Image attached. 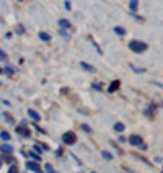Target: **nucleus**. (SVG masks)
Masks as SVG:
<instances>
[{"instance_id":"11","label":"nucleus","mask_w":163,"mask_h":173,"mask_svg":"<svg viewBox=\"0 0 163 173\" xmlns=\"http://www.w3.org/2000/svg\"><path fill=\"white\" fill-rule=\"evenodd\" d=\"M114 131H116V132L124 131V124L122 123H116V124H114Z\"/></svg>"},{"instance_id":"22","label":"nucleus","mask_w":163,"mask_h":173,"mask_svg":"<svg viewBox=\"0 0 163 173\" xmlns=\"http://www.w3.org/2000/svg\"><path fill=\"white\" fill-rule=\"evenodd\" d=\"M82 129H83V131H87V132L92 131V129H90V126H87V124H82Z\"/></svg>"},{"instance_id":"19","label":"nucleus","mask_w":163,"mask_h":173,"mask_svg":"<svg viewBox=\"0 0 163 173\" xmlns=\"http://www.w3.org/2000/svg\"><path fill=\"white\" fill-rule=\"evenodd\" d=\"M5 119L8 121V124H15V123H13V118H12V116H8L7 113H5Z\"/></svg>"},{"instance_id":"29","label":"nucleus","mask_w":163,"mask_h":173,"mask_svg":"<svg viewBox=\"0 0 163 173\" xmlns=\"http://www.w3.org/2000/svg\"><path fill=\"white\" fill-rule=\"evenodd\" d=\"M20 2H21V0H20Z\"/></svg>"},{"instance_id":"23","label":"nucleus","mask_w":163,"mask_h":173,"mask_svg":"<svg viewBox=\"0 0 163 173\" xmlns=\"http://www.w3.org/2000/svg\"><path fill=\"white\" fill-rule=\"evenodd\" d=\"M46 171H47V173H52V171H54V170H52V167L49 165V163L46 165Z\"/></svg>"},{"instance_id":"12","label":"nucleus","mask_w":163,"mask_h":173,"mask_svg":"<svg viewBox=\"0 0 163 173\" xmlns=\"http://www.w3.org/2000/svg\"><path fill=\"white\" fill-rule=\"evenodd\" d=\"M101 155H103L104 160H113V153H109V152H106V150H103Z\"/></svg>"},{"instance_id":"26","label":"nucleus","mask_w":163,"mask_h":173,"mask_svg":"<svg viewBox=\"0 0 163 173\" xmlns=\"http://www.w3.org/2000/svg\"><path fill=\"white\" fill-rule=\"evenodd\" d=\"M36 173H42V171H39V170H38V171H36Z\"/></svg>"},{"instance_id":"27","label":"nucleus","mask_w":163,"mask_h":173,"mask_svg":"<svg viewBox=\"0 0 163 173\" xmlns=\"http://www.w3.org/2000/svg\"><path fill=\"white\" fill-rule=\"evenodd\" d=\"M0 167H2V160H0Z\"/></svg>"},{"instance_id":"18","label":"nucleus","mask_w":163,"mask_h":173,"mask_svg":"<svg viewBox=\"0 0 163 173\" xmlns=\"http://www.w3.org/2000/svg\"><path fill=\"white\" fill-rule=\"evenodd\" d=\"M7 173H18V168H16V165H12V167H10V170H8Z\"/></svg>"},{"instance_id":"30","label":"nucleus","mask_w":163,"mask_h":173,"mask_svg":"<svg viewBox=\"0 0 163 173\" xmlns=\"http://www.w3.org/2000/svg\"><path fill=\"white\" fill-rule=\"evenodd\" d=\"M0 72H2V70H0Z\"/></svg>"},{"instance_id":"16","label":"nucleus","mask_w":163,"mask_h":173,"mask_svg":"<svg viewBox=\"0 0 163 173\" xmlns=\"http://www.w3.org/2000/svg\"><path fill=\"white\" fill-rule=\"evenodd\" d=\"M30 155H31V158H34V160H36V162H39V160H41V157H39V153H36V152H33V150L30 152Z\"/></svg>"},{"instance_id":"8","label":"nucleus","mask_w":163,"mask_h":173,"mask_svg":"<svg viewBox=\"0 0 163 173\" xmlns=\"http://www.w3.org/2000/svg\"><path fill=\"white\" fill-rule=\"evenodd\" d=\"M82 67H83V69L85 70H87V72H96V69H95V67L93 65H90V64H87V62H82V64H80Z\"/></svg>"},{"instance_id":"10","label":"nucleus","mask_w":163,"mask_h":173,"mask_svg":"<svg viewBox=\"0 0 163 173\" xmlns=\"http://www.w3.org/2000/svg\"><path fill=\"white\" fill-rule=\"evenodd\" d=\"M114 33H116V35H119V36H122V35H126V30H124V28H121V26H116V28H114Z\"/></svg>"},{"instance_id":"9","label":"nucleus","mask_w":163,"mask_h":173,"mask_svg":"<svg viewBox=\"0 0 163 173\" xmlns=\"http://www.w3.org/2000/svg\"><path fill=\"white\" fill-rule=\"evenodd\" d=\"M129 8H131L132 12H136L139 8V0H131V2H129Z\"/></svg>"},{"instance_id":"7","label":"nucleus","mask_w":163,"mask_h":173,"mask_svg":"<svg viewBox=\"0 0 163 173\" xmlns=\"http://www.w3.org/2000/svg\"><path fill=\"white\" fill-rule=\"evenodd\" d=\"M28 114H30V118L34 119V121H39V119H41V116L34 111V109H28Z\"/></svg>"},{"instance_id":"20","label":"nucleus","mask_w":163,"mask_h":173,"mask_svg":"<svg viewBox=\"0 0 163 173\" xmlns=\"http://www.w3.org/2000/svg\"><path fill=\"white\" fill-rule=\"evenodd\" d=\"M3 70H5V74H8V75H12V74H13V69H12V67H5Z\"/></svg>"},{"instance_id":"2","label":"nucleus","mask_w":163,"mask_h":173,"mask_svg":"<svg viewBox=\"0 0 163 173\" xmlns=\"http://www.w3.org/2000/svg\"><path fill=\"white\" fill-rule=\"evenodd\" d=\"M62 141H64V144H67V145H72V144H75L77 136L74 132H65L64 136H62Z\"/></svg>"},{"instance_id":"21","label":"nucleus","mask_w":163,"mask_h":173,"mask_svg":"<svg viewBox=\"0 0 163 173\" xmlns=\"http://www.w3.org/2000/svg\"><path fill=\"white\" fill-rule=\"evenodd\" d=\"M33 150H34L36 153H41V150H42V149H41L39 145H33Z\"/></svg>"},{"instance_id":"25","label":"nucleus","mask_w":163,"mask_h":173,"mask_svg":"<svg viewBox=\"0 0 163 173\" xmlns=\"http://www.w3.org/2000/svg\"><path fill=\"white\" fill-rule=\"evenodd\" d=\"M0 57H2V59H5V52H3V51H0Z\"/></svg>"},{"instance_id":"24","label":"nucleus","mask_w":163,"mask_h":173,"mask_svg":"<svg viewBox=\"0 0 163 173\" xmlns=\"http://www.w3.org/2000/svg\"><path fill=\"white\" fill-rule=\"evenodd\" d=\"M64 5H65V8H67V10H70V2H65Z\"/></svg>"},{"instance_id":"17","label":"nucleus","mask_w":163,"mask_h":173,"mask_svg":"<svg viewBox=\"0 0 163 173\" xmlns=\"http://www.w3.org/2000/svg\"><path fill=\"white\" fill-rule=\"evenodd\" d=\"M119 86V82L116 80V82H113V85H109V92H114V90H116Z\"/></svg>"},{"instance_id":"15","label":"nucleus","mask_w":163,"mask_h":173,"mask_svg":"<svg viewBox=\"0 0 163 173\" xmlns=\"http://www.w3.org/2000/svg\"><path fill=\"white\" fill-rule=\"evenodd\" d=\"M39 38H41L42 41H49L51 39V36L47 35V33H39Z\"/></svg>"},{"instance_id":"4","label":"nucleus","mask_w":163,"mask_h":173,"mask_svg":"<svg viewBox=\"0 0 163 173\" xmlns=\"http://www.w3.org/2000/svg\"><path fill=\"white\" fill-rule=\"evenodd\" d=\"M129 142H131L132 145H140V144H142V137L140 136H131Z\"/></svg>"},{"instance_id":"14","label":"nucleus","mask_w":163,"mask_h":173,"mask_svg":"<svg viewBox=\"0 0 163 173\" xmlns=\"http://www.w3.org/2000/svg\"><path fill=\"white\" fill-rule=\"evenodd\" d=\"M59 25H60L62 28H70V26H72L67 20H59Z\"/></svg>"},{"instance_id":"1","label":"nucleus","mask_w":163,"mask_h":173,"mask_svg":"<svg viewBox=\"0 0 163 173\" xmlns=\"http://www.w3.org/2000/svg\"><path fill=\"white\" fill-rule=\"evenodd\" d=\"M129 49L137 52V54H140V52H145L147 51V44L142 41H131L129 42Z\"/></svg>"},{"instance_id":"13","label":"nucleus","mask_w":163,"mask_h":173,"mask_svg":"<svg viewBox=\"0 0 163 173\" xmlns=\"http://www.w3.org/2000/svg\"><path fill=\"white\" fill-rule=\"evenodd\" d=\"M0 137H2L3 141H10V134H8L7 131H2V132H0Z\"/></svg>"},{"instance_id":"31","label":"nucleus","mask_w":163,"mask_h":173,"mask_svg":"<svg viewBox=\"0 0 163 173\" xmlns=\"http://www.w3.org/2000/svg\"><path fill=\"white\" fill-rule=\"evenodd\" d=\"M93 173H95V171H93Z\"/></svg>"},{"instance_id":"28","label":"nucleus","mask_w":163,"mask_h":173,"mask_svg":"<svg viewBox=\"0 0 163 173\" xmlns=\"http://www.w3.org/2000/svg\"><path fill=\"white\" fill-rule=\"evenodd\" d=\"M52 173H57V171H52Z\"/></svg>"},{"instance_id":"3","label":"nucleus","mask_w":163,"mask_h":173,"mask_svg":"<svg viewBox=\"0 0 163 173\" xmlns=\"http://www.w3.org/2000/svg\"><path fill=\"white\" fill-rule=\"evenodd\" d=\"M16 132L21 134L23 137H30V131L26 129V126H18V127H16Z\"/></svg>"},{"instance_id":"6","label":"nucleus","mask_w":163,"mask_h":173,"mask_svg":"<svg viewBox=\"0 0 163 173\" xmlns=\"http://www.w3.org/2000/svg\"><path fill=\"white\" fill-rule=\"evenodd\" d=\"M26 168L28 170H33V171H38L39 170V165L36 162H26Z\"/></svg>"},{"instance_id":"5","label":"nucleus","mask_w":163,"mask_h":173,"mask_svg":"<svg viewBox=\"0 0 163 173\" xmlns=\"http://www.w3.org/2000/svg\"><path fill=\"white\" fill-rule=\"evenodd\" d=\"M0 150H2L3 153H5V155H7V153H8V155H10V153L13 152V147L10 145V144H3V145L0 147Z\"/></svg>"}]
</instances>
